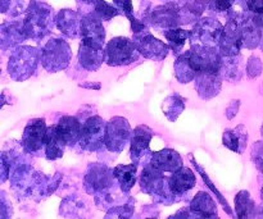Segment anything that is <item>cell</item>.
<instances>
[{
    "label": "cell",
    "mask_w": 263,
    "mask_h": 219,
    "mask_svg": "<svg viewBox=\"0 0 263 219\" xmlns=\"http://www.w3.org/2000/svg\"><path fill=\"white\" fill-rule=\"evenodd\" d=\"M54 22V10L50 5L45 3H33L23 19V27L28 38L40 40L53 30Z\"/></svg>",
    "instance_id": "cell-1"
},
{
    "label": "cell",
    "mask_w": 263,
    "mask_h": 219,
    "mask_svg": "<svg viewBox=\"0 0 263 219\" xmlns=\"http://www.w3.org/2000/svg\"><path fill=\"white\" fill-rule=\"evenodd\" d=\"M12 187L18 195H25V196H31V195L41 194V192H53L55 187H51V184L46 181V176L32 171V168L28 166H21L13 172L10 177Z\"/></svg>",
    "instance_id": "cell-2"
},
{
    "label": "cell",
    "mask_w": 263,
    "mask_h": 219,
    "mask_svg": "<svg viewBox=\"0 0 263 219\" xmlns=\"http://www.w3.org/2000/svg\"><path fill=\"white\" fill-rule=\"evenodd\" d=\"M140 185L144 192L151 194L159 202H164L167 204L176 200V195L172 192L170 186V178L164 176V172L154 168L151 163L143 168L140 177Z\"/></svg>",
    "instance_id": "cell-3"
},
{
    "label": "cell",
    "mask_w": 263,
    "mask_h": 219,
    "mask_svg": "<svg viewBox=\"0 0 263 219\" xmlns=\"http://www.w3.org/2000/svg\"><path fill=\"white\" fill-rule=\"evenodd\" d=\"M40 53L32 46H21L8 62V73L15 81H25L30 78L37 66Z\"/></svg>",
    "instance_id": "cell-4"
},
{
    "label": "cell",
    "mask_w": 263,
    "mask_h": 219,
    "mask_svg": "<svg viewBox=\"0 0 263 219\" xmlns=\"http://www.w3.org/2000/svg\"><path fill=\"white\" fill-rule=\"evenodd\" d=\"M40 59L41 64L48 72L63 71L72 59L71 48L62 38H51L41 49Z\"/></svg>",
    "instance_id": "cell-5"
},
{
    "label": "cell",
    "mask_w": 263,
    "mask_h": 219,
    "mask_svg": "<svg viewBox=\"0 0 263 219\" xmlns=\"http://www.w3.org/2000/svg\"><path fill=\"white\" fill-rule=\"evenodd\" d=\"M140 55L135 41H131L126 37L112 38L107 44L105 49V62L108 66H127L133 62H136Z\"/></svg>",
    "instance_id": "cell-6"
},
{
    "label": "cell",
    "mask_w": 263,
    "mask_h": 219,
    "mask_svg": "<svg viewBox=\"0 0 263 219\" xmlns=\"http://www.w3.org/2000/svg\"><path fill=\"white\" fill-rule=\"evenodd\" d=\"M223 26L218 21L213 18H202L194 25L190 31L193 46H208L216 48L220 44L221 35H222Z\"/></svg>",
    "instance_id": "cell-7"
},
{
    "label": "cell",
    "mask_w": 263,
    "mask_h": 219,
    "mask_svg": "<svg viewBox=\"0 0 263 219\" xmlns=\"http://www.w3.org/2000/svg\"><path fill=\"white\" fill-rule=\"evenodd\" d=\"M105 131H107V123L99 115H94L85 121L80 137L81 148L87 151L99 150L103 145H105Z\"/></svg>",
    "instance_id": "cell-8"
},
{
    "label": "cell",
    "mask_w": 263,
    "mask_h": 219,
    "mask_svg": "<svg viewBox=\"0 0 263 219\" xmlns=\"http://www.w3.org/2000/svg\"><path fill=\"white\" fill-rule=\"evenodd\" d=\"M189 61L197 72L207 73H220L222 66V58L216 48L208 46H193L189 51Z\"/></svg>",
    "instance_id": "cell-9"
},
{
    "label": "cell",
    "mask_w": 263,
    "mask_h": 219,
    "mask_svg": "<svg viewBox=\"0 0 263 219\" xmlns=\"http://www.w3.org/2000/svg\"><path fill=\"white\" fill-rule=\"evenodd\" d=\"M241 17H244V14L233 15L228 25L223 27L218 44L220 51L223 55H238L241 46H244L243 35H241Z\"/></svg>",
    "instance_id": "cell-10"
},
{
    "label": "cell",
    "mask_w": 263,
    "mask_h": 219,
    "mask_svg": "<svg viewBox=\"0 0 263 219\" xmlns=\"http://www.w3.org/2000/svg\"><path fill=\"white\" fill-rule=\"evenodd\" d=\"M131 137V127L127 120L122 117H115L107 123L105 131V146L109 151L120 153L125 149L126 144Z\"/></svg>",
    "instance_id": "cell-11"
},
{
    "label": "cell",
    "mask_w": 263,
    "mask_h": 219,
    "mask_svg": "<svg viewBox=\"0 0 263 219\" xmlns=\"http://www.w3.org/2000/svg\"><path fill=\"white\" fill-rule=\"evenodd\" d=\"M115 181L117 180L112 169L103 164H92L85 176V189L89 194L97 195L113 187Z\"/></svg>",
    "instance_id": "cell-12"
},
{
    "label": "cell",
    "mask_w": 263,
    "mask_h": 219,
    "mask_svg": "<svg viewBox=\"0 0 263 219\" xmlns=\"http://www.w3.org/2000/svg\"><path fill=\"white\" fill-rule=\"evenodd\" d=\"M80 35L82 37L81 44L84 45L94 49H103L104 46L105 31L102 19L95 13H90L82 18Z\"/></svg>",
    "instance_id": "cell-13"
},
{
    "label": "cell",
    "mask_w": 263,
    "mask_h": 219,
    "mask_svg": "<svg viewBox=\"0 0 263 219\" xmlns=\"http://www.w3.org/2000/svg\"><path fill=\"white\" fill-rule=\"evenodd\" d=\"M180 9L181 8L177 5L166 3L164 5L154 8L148 18L153 27H156L157 30H164L163 32H166L172 28H176L181 22Z\"/></svg>",
    "instance_id": "cell-14"
},
{
    "label": "cell",
    "mask_w": 263,
    "mask_h": 219,
    "mask_svg": "<svg viewBox=\"0 0 263 219\" xmlns=\"http://www.w3.org/2000/svg\"><path fill=\"white\" fill-rule=\"evenodd\" d=\"M135 44L138 46L141 55L146 59L152 61H162L168 54V45L156 38L149 32H139L135 33Z\"/></svg>",
    "instance_id": "cell-15"
},
{
    "label": "cell",
    "mask_w": 263,
    "mask_h": 219,
    "mask_svg": "<svg viewBox=\"0 0 263 219\" xmlns=\"http://www.w3.org/2000/svg\"><path fill=\"white\" fill-rule=\"evenodd\" d=\"M45 121L43 118L32 120L25 128L22 136V146L27 153H37L45 146L46 137Z\"/></svg>",
    "instance_id": "cell-16"
},
{
    "label": "cell",
    "mask_w": 263,
    "mask_h": 219,
    "mask_svg": "<svg viewBox=\"0 0 263 219\" xmlns=\"http://www.w3.org/2000/svg\"><path fill=\"white\" fill-rule=\"evenodd\" d=\"M154 133L148 126H138L131 138V159L135 163H141L146 155L151 154V141Z\"/></svg>",
    "instance_id": "cell-17"
},
{
    "label": "cell",
    "mask_w": 263,
    "mask_h": 219,
    "mask_svg": "<svg viewBox=\"0 0 263 219\" xmlns=\"http://www.w3.org/2000/svg\"><path fill=\"white\" fill-rule=\"evenodd\" d=\"M220 73H207V72H198L195 77V87H197L198 95L202 99L208 100L218 95L221 90Z\"/></svg>",
    "instance_id": "cell-18"
},
{
    "label": "cell",
    "mask_w": 263,
    "mask_h": 219,
    "mask_svg": "<svg viewBox=\"0 0 263 219\" xmlns=\"http://www.w3.org/2000/svg\"><path fill=\"white\" fill-rule=\"evenodd\" d=\"M151 164L164 173H174L182 167V159L177 151L172 149H163L152 155Z\"/></svg>",
    "instance_id": "cell-19"
},
{
    "label": "cell",
    "mask_w": 263,
    "mask_h": 219,
    "mask_svg": "<svg viewBox=\"0 0 263 219\" xmlns=\"http://www.w3.org/2000/svg\"><path fill=\"white\" fill-rule=\"evenodd\" d=\"M81 19L79 13L71 9H63L57 14L55 25L62 33L68 37H77L81 31Z\"/></svg>",
    "instance_id": "cell-20"
},
{
    "label": "cell",
    "mask_w": 263,
    "mask_h": 219,
    "mask_svg": "<svg viewBox=\"0 0 263 219\" xmlns=\"http://www.w3.org/2000/svg\"><path fill=\"white\" fill-rule=\"evenodd\" d=\"M57 131L63 138L67 146H73L77 141H80L81 137V128L79 120L72 115H64L59 120V122L55 125Z\"/></svg>",
    "instance_id": "cell-21"
},
{
    "label": "cell",
    "mask_w": 263,
    "mask_h": 219,
    "mask_svg": "<svg viewBox=\"0 0 263 219\" xmlns=\"http://www.w3.org/2000/svg\"><path fill=\"white\" fill-rule=\"evenodd\" d=\"M190 210L193 213V217L195 218H215L217 217V207L213 202L210 194L204 191H200L195 195L193 202L190 203Z\"/></svg>",
    "instance_id": "cell-22"
},
{
    "label": "cell",
    "mask_w": 263,
    "mask_h": 219,
    "mask_svg": "<svg viewBox=\"0 0 263 219\" xmlns=\"http://www.w3.org/2000/svg\"><path fill=\"white\" fill-rule=\"evenodd\" d=\"M195 184H197L195 174L193 173L192 169L184 168V167L177 169L170 177V186H171L172 192L176 196H181L182 194L192 190L195 186Z\"/></svg>",
    "instance_id": "cell-23"
},
{
    "label": "cell",
    "mask_w": 263,
    "mask_h": 219,
    "mask_svg": "<svg viewBox=\"0 0 263 219\" xmlns=\"http://www.w3.org/2000/svg\"><path fill=\"white\" fill-rule=\"evenodd\" d=\"M27 35H26L25 27H23L22 22H9L3 23L2 26V48L8 49L13 48V46L18 45L26 40Z\"/></svg>",
    "instance_id": "cell-24"
},
{
    "label": "cell",
    "mask_w": 263,
    "mask_h": 219,
    "mask_svg": "<svg viewBox=\"0 0 263 219\" xmlns=\"http://www.w3.org/2000/svg\"><path fill=\"white\" fill-rule=\"evenodd\" d=\"M105 61V50L103 49H94L90 46L80 45L79 62L87 71H98L103 62Z\"/></svg>",
    "instance_id": "cell-25"
},
{
    "label": "cell",
    "mask_w": 263,
    "mask_h": 219,
    "mask_svg": "<svg viewBox=\"0 0 263 219\" xmlns=\"http://www.w3.org/2000/svg\"><path fill=\"white\" fill-rule=\"evenodd\" d=\"M64 146H67L66 143L58 133L55 126L49 127L48 131H46L45 146H44L46 158L49 161H55V159L62 158L64 153Z\"/></svg>",
    "instance_id": "cell-26"
},
{
    "label": "cell",
    "mask_w": 263,
    "mask_h": 219,
    "mask_svg": "<svg viewBox=\"0 0 263 219\" xmlns=\"http://www.w3.org/2000/svg\"><path fill=\"white\" fill-rule=\"evenodd\" d=\"M223 145L230 149L234 153L241 154L244 149L247 148V141H248V133H247L244 126L234 128V130H228L223 133Z\"/></svg>",
    "instance_id": "cell-27"
},
{
    "label": "cell",
    "mask_w": 263,
    "mask_h": 219,
    "mask_svg": "<svg viewBox=\"0 0 263 219\" xmlns=\"http://www.w3.org/2000/svg\"><path fill=\"white\" fill-rule=\"evenodd\" d=\"M259 26L254 22V19L249 15L241 17V35H243V44L248 49H254L258 46L261 41V30Z\"/></svg>",
    "instance_id": "cell-28"
},
{
    "label": "cell",
    "mask_w": 263,
    "mask_h": 219,
    "mask_svg": "<svg viewBox=\"0 0 263 219\" xmlns=\"http://www.w3.org/2000/svg\"><path fill=\"white\" fill-rule=\"evenodd\" d=\"M113 172H115V177L122 192L128 194L136 182V166H134V164L117 166L113 169Z\"/></svg>",
    "instance_id": "cell-29"
},
{
    "label": "cell",
    "mask_w": 263,
    "mask_h": 219,
    "mask_svg": "<svg viewBox=\"0 0 263 219\" xmlns=\"http://www.w3.org/2000/svg\"><path fill=\"white\" fill-rule=\"evenodd\" d=\"M175 74H176L177 81L181 82V84H187V82L195 79L198 72L195 71L192 67V64H190L189 51L182 54V55L179 56L177 61L175 62Z\"/></svg>",
    "instance_id": "cell-30"
},
{
    "label": "cell",
    "mask_w": 263,
    "mask_h": 219,
    "mask_svg": "<svg viewBox=\"0 0 263 219\" xmlns=\"http://www.w3.org/2000/svg\"><path fill=\"white\" fill-rule=\"evenodd\" d=\"M235 209L238 218H251L254 213V202L248 191H240L235 197Z\"/></svg>",
    "instance_id": "cell-31"
},
{
    "label": "cell",
    "mask_w": 263,
    "mask_h": 219,
    "mask_svg": "<svg viewBox=\"0 0 263 219\" xmlns=\"http://www.w3.org/2000/svg\"><path fill=\"white\" fill-rule=\"evenodd\" d=\"M220 73L223 74L229 81H235L241 77V69H240V58L236 55L228 56L222 58V66H221Z\"/></svg>",
    "instance_id": "cell-32"
},
{
    "label": "cell",
    "mask_w": 263,
    "mask_h": 219,
    "mask_svg": "<svg viewBox=\"0 0 263 219\" xmlns=\"http://www.w3.org/2000/svg\"><path fill=\"white\" fill-rule=\"evenodd\" d=\"M185 109V103L184 99L179 95H172L168 96L163 103V113L171 122H175L182 110Z\"/></svg>",
    "instance_id": "cell-33"
},
{
    "label": "cell",
    "mask_w": 263,
    "mask_h": 219,
    "mask_svg": "<svg viewBox=\"0 0 263 219\" xmlns=\"http://www.w3.org/2000/svg\"><path fill=\"white\" fill-rule=\"evenodd\" d=\"M33 4V0H2V12L8 13L12 17L27 12Z\"/></svg>",
    "instance_id": "cell-34"
},
{
    "label": "cell",
    "mask_w": 263,
    "mask_h": 219,
    "mask_svg": "<svg viewBox=\"0 0 263 219\" xmlns=\"http://www.w3.org/2000/svg\"><path fill=\"white\" fill-rule=\"evenodd\" d=\"M164 33V37L168 41L170 46L174 49L175 51H179L184 48L185 43H186L187 38H190V31L182 30V28H172V30L166 31Z\"/></svg>",
    "instance_id": "cell-35"
},
{
    "label": "cell",
    "mask_w": 263,
    "mask_h": 219,
    "mask_svg": "<svg viewBox=\"0 0 263 219\" xmlns=\"http://www.w3.org/2000/svg\"><path fill=\"white\" fill-rule=\"evenodd\" d=\"M95 8V14L100 18L102 21H109L113 17L120 14L117 7H113V5L108 4L104 0H98L94 4Z\"/></svg>",
    "instance_id": "cell-36"
},
{
    "label": "cell",
    "mask_w": 263,
    "mask_h": 219,
    "mask_svg": "<svg viewBox=\"0 0 263 219\" xmlns=\"http://www.w3.org/2000/svg\"><path fill=\"white\" fill-rule=\"evenodd\" d=\"M134 209L128 205H121V207H115L109 210V213L107 214V218H130L133 215Z\"/></svg>",
    "instance_id": "cell-37"
},
{
    "label": "cell",
    "mask_w": 263,
    "mask_h": 219,
    "mask_svg": "<svg viewBox=\"0 0 263 219\" xmlns=\"http://www.w3.org/2000/svg\"><path fill=\"white\" fill-rule=\"evenodd\" d=\"M113 3H115V5L118 9L122 10V13L130 19V22H133V21L135 19V17H134L133 14L134 7L131 0H113Z\"/></svg>",
    "instance_id": "cell-38"
},
{
    "label": "cell",
    "mask_w": 263,
    "mask_h": 219,
    "mask_svg": "<svg viewBox=\"0 0 263 219\" xmlns=\"http://www.w3.org/2000/svg\"><path fill=\"white\" fill-rule=\"evenodd\" d=\"M235 4V0H210V7L216 12H228Z\"/></svg>",
    "instance_id": "cell-39"
},
{
    "label": "cell",
    "mask_w": 263,
    "mask_h": 219,
    "mask_svg": "<svg viewBox=\"0 0 263 219\" xmlns=\"http://www.w3.org/2000/svg\"><path fill=\"white\" fill-rule=\"evenodd\" d=\"M247 8L253 14H263V0H246Z\"/></svg>",
    "instance_id": "cell-40"
},
{
    "label": "cell",
    "mask_w": 263,
    "mask_h": 219,
    "mask_svg": "<svg viewBox=\"0 0 263 219\" xmlns=\"http://www.w3.org/2000/svg\"><path fill=\"white\" fill-rule=\"evenodd\" d=\"M163 2L164 3H170V4H175V5H177V7L182 8L184 5H186L187 3L190 2V0H163Z\"/></svg>",
    "instance_id": "cell-41"
},
{
    "label": "cell",
    "mask_w": 263,
    "mask_h": 219,
    "mask_svg": "<svg viewBox=\"0 0 263 219\" xmlns=\"http://www.w3.org/2000/svg\"><path fill=\"white\" fill-rule=\"evenodd\" d=\"M253 19H254V22L259 26V27L263 28V14H254Z\"/></svg>",
    "instance_id": "cell-42"
},
{
    "label": "cell",
    "mask_w": 263,
    "mask_h": 219,
    "mask_svg": "<svg viewBox=\"0 0 263 219\" xmlns=\"http://www.w3.org/2000/svg\"><path fill=\"white\" fill-rule=\"evenodd\" d=\"M81 87H95V89H100V84H84V85H80Z\"/></svg>",
    "instance_id": "cell-43"
},
{
    "label": "cell",
    "mask_w": 263,
    "mask_h": 219,
    "mask_svg": "<svg viewBox=\"0 0 263 219\" xmlns=\"http://www.w3.org/2000/svg\"><path fill=\"white\" fill-rule=\"evenodd\" d=\"M84 3H87V4H95V3L98 2V0H82Z\"/></svg>",
    "instance_id": "cell-44"
},
{
    "label": "cell",
    "mask_w": 263,
    "mask_h": 219,
    "mask_svg": "<svg viewBox=\"0 0 263 219\" xmlns=\"http://www.w3.org/2000/svg\"><path fill=\"white\" fill-rule=\"evenodd\" d=\"M261 196H262V200H263V189H262V194H261Z\"/></svg>",
    "instance_id": "cell-45"
}]
</instances>
